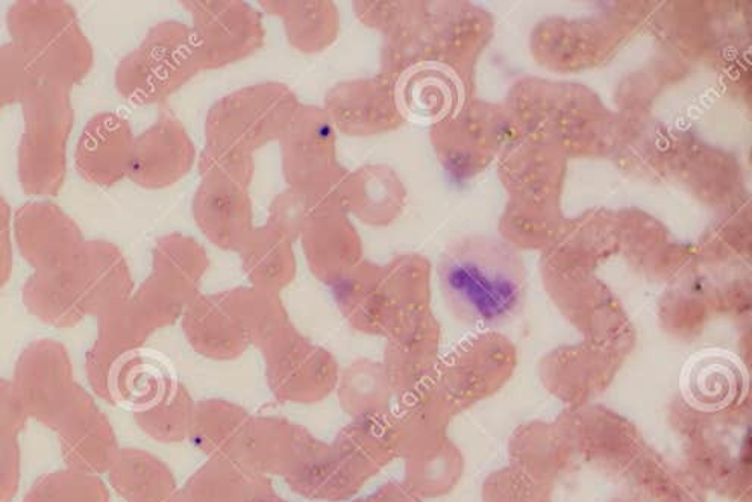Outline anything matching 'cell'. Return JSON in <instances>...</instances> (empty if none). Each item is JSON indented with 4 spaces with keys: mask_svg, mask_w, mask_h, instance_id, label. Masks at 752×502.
Returning a JSON list of instances; mask_svg holds the SVG:
<instances>
[{
    "mask_svg": "<svg viewBox=\"0 0 752 502\" xmlns=\"http://www.w3.org/2000/svg\"><path fill=\"white\" fill-rule=\"evenodd\" d=\"M437 279L446 307L466 327H506L524 310V257L497 237L468 236L450 243L438 260Z\"/></svg>",
    "mask_w": 752,
    "mask_h": 502,
    "instance_id": "cell-1",
    "label": "cell"
},
{
    "mask_svg": "<svg viewBox=\"0 0 752 502\" xmlns=\"http://www.w3.org/2000/svg\"><path fill=\"white\" fill-rule=\"evenodd\" d=\"M743 383V369L733 357L702 353L686 368L683 392L694 407L715 412L734 404Z\"/></svg>",
    "mask_w": 752,
    "mask_h": 502,
    "instance_id": "cell-2",
    "label": "cell"
}]
</instances>
